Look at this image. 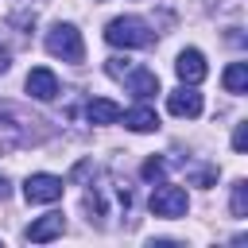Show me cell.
<instances>
[{"mask_svg":"<svg viewBox=\"0 0 248 248\" xmlns=\"http://www.w3.org/2000/svg\"><path fill=\"white\" fill-rule=\"evenodd\" d=\"M105 39L112 46H124V50H140V46H151L155 43V31L140 19V16H120L105 27Z\"/></svg>","mask_w":248,"mask_h":248,"instance_id":"6da1fadb","label":"cell"},{"mask_svg":"<svg viewBox=\"0 0 248 248\" xmlns=\"http://www.w3.org/2000/svg\"><path fill=\"white\" fill-rule=\"evenodd\" d=\"M46 50L54 58H62V62H81L85 58V43H81V35H78L74 23H54L46 31Z\"/></svg>","mask_w":248,"mask_h":248,"instance_id":"7a4b0ae2","label":"cell"},{"mask_svg":"<svg viewBox=\"0 0 248 248\" xmlns=\"http://www.w3.org/2000/svg\"><path fill=\"white\" fill-rule=\"evenodd\" d=\"M186 209H190V198H186V190L182 186H155V194H151V213L155 217H167V221H174V217H186Z\"/></svg>","mask_w":248,"mask_h":248,"instance_id":"3957f363","label":"cell"},{"mask_svg":"<svg viewBox=\"0 0 248 248\" xmlns=\"http://www.w3.org/2000/svg\"><path fill=\"white\" fill-rule=\"evenodd\" d=\"M62 178H54V174H27V182H23V198L31 202V205H46V202H58L62 198Z\"/></svg>","mask_w":248,"mask_h":248,"instance_id":"277c9868","label":"cell"},{"mask_svg":"<svg viewBox=\"0 0 248 248\" xmlns=\"http://www.w3.org/2000/svg\"><path fill=\"white\" fill-rule=\"evenodd\" d=\"M174 74H178L182 85H198V81H205V54L194 50V46H186V50L178 54V62H174Z\"/></svg>","mask_w":248,"mask_h":248,"instance_id":"5b68a950","label":"cell"},{"mask_svg":"<svg viewBox=\"0 0 248 248\" xmlns=\"http://www.w3.org/2000/svg\"><path fill=\"white\" fill-rule=\"evenodd\" d=\"M167 108H170V116L194 120V116H202V93H198L194 85H182V89H174V93L167 97Z\"/></svg>","mask_w":248,"mask_h":248,"instance_id":"8992f818","label":"cell"},{"mask_svg":"<svg viewBox=\"0 0 248 248\" xmlns=\"http://www.w3.org/2000/svg\"><path fill=\"white\" fill-rule=\"evenodd\" d=\"M62 232H66V217H62V213H43L39 221L27 225L23 236H27L31 244H46V240H54V236H62Z\"/></svg>","mask_w":248,"mask_h":248,"instance_id":"52a82bcc","label":"cell"},{"mask_svg":"<svg viewBox=\"0 0 248 248\" xmlns=\"http://www.w3.org/2000/svg\"><path fill=\"white\" fill-rule=\"evenodd\" d=\"M27 93H31L35 101H54V97H58V78H54V70L35 66V70L27 74Z\"/></svg>","mask_w":248,"mask_h":248,"instance_id":"ba28073f","label":"cell"},{"mask_svg":"<svg viewBox=\"0 0 248 248\" xmlns=\"http://www.w3.org/2000/svg\"><path fill=\"white\" fill-rule=\"evenodd\" d=\"M124 78H128V89H132L136 97H143V101H147L151 93H159V74H155V70H143V66H136V70H128Z\"/></svg>","mask_w":248,"mask_h":248,"instance_id":"9c48e42d","label":"cell"},{"mask_svg":"<svg viewBox=\"0 0 248 248\" xmlns=\"http://www.w3.org/2000/svg\"><path fill=\"white\" fill-rule=\"evenodd\" d=\"M120 105L116 101H108V97H93L89 105H85V116H89V124H116L120 120Z\"/></svg>","mask_w":248,"mask_h":248,"instance_id":"30bf717a","label":"cell"},{"mask_svg":"<svg viewBox=\"0 0 248 248\" xmlns=\"http://www.w3.org/2000/svg\"><path fill=\"white\" fill-rule=\"evenodd\" d=\"M120 116H124V124H128L132 132H155V128H159V116H155V108H147V105H136V108L120 112Z\"/></svg>","mask_w":248,"mask_h":248,"instance_id":"8fae6325","label":"cell"},{"mask_svg":"<svg viewBox=\"0 0 248 248\" xmlns=\"http://www.w3.org/2000/svg\"><path fill=\"white\" fill-rule=\"evenodd\" d=\"M221 81H225L229 93H244V89H248V62H232Z\"/></svg>","mask_w":248,"mask_h":248,"instance_id":"7c38bea8","label":"cell"},{"mask_svg":"<svg viewBox=\"0 0 248 248\" xmlns=\"http://www.w3.org/2000/svg\"><path fill=\"white\" fill-rule=\"evenodd\" d=\"M232 217H248V182H232Z\"/></svg>","mask_w":248,"mask_h":248,"instance_id":"4fadbf2b","label":"cell"},{"mask_svg":"<svg viewBox=\"0 0 248 248\" xmlns=\"http://www.w3.org/2000/svg\"><path fill=\"white\" fill-rule=\"evenodd\" d=\"M140 174H143V178H147V182H159V178H163V174H167V163H163V159H155V155H151V159H147V163H143V167H140Z\"/></svg>","mask_w":248,"mask_h":248,"instance_id":"5bb4252c","label":"cell"},{"mask_svg":"<svg viewBox=\"0 0 248 248\" xmlns=\"http://www.w3.org/2000/svg\"><path fill=\"white\" fill-rule=\"evenodd\" d=\"M248 147V124H236V132H232V151H244Z\"/></svg>","mask_w":248,"mask_h":248,"instance_id":"9a60e30c","label":"cell"},{"mask_svg":"<svg viewBox=\"0 0 248 248\" xmlns=\"http://www.w3.org/2000/svg\"><path fill=\"white\" fill-rule=\"evenodd\" d=\"M190 178H194L198 186H213V182H217V170H213V167H205V170H194Z\"/></svg>","mask_w":248,"mask_h":248,"instance_id":"2e32d148","label":"cell"},{"mask_svg":"<svg viewBox=\"0 0 248 248\" xmlns=\"http://www.w3.org/2000/svg\"><path fill=\"white\" fill-rule=\"evenodd\" d=\"M8 66H12V54H8V50H4V46H0V74H4V70H8Z\"/></svg>","mask_w":248,"mask_h":248,"instance_id":"e0dca14e","label":"cell"},{"mask_svg":"<svg viewBox=\"0 0 248 248\" xmlns=\"http://www.w3.org/2000/svg\"><path fill=\"white\" fill-rule=\"evenodd\" d=\"M8 194H12V186H8V178H0V202H4Z\"/></svg>","mask_w":248,"mask_h":248,"instance_id":"ac0fdd59","label":"cell"}]
</instances>
